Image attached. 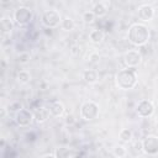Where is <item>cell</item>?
Wrapping results in <instances>:
<instances>
[{
    "label": "cell",
    "instance_id": "22",
    "mask_svg": "<svg viewBox=\"0 0 158 158\" xmlns=\"http://www.w3.org/2000/svg\"><path fill=\"white\" fill-rule=\"evenodd\" d=\"M95 19H96V16L94 15L93 11H85L83 14V21L85 23H93L95 21Z\"/></svg>",
    "mask_w": 158,
    "mask_h": 158
},
{
    "label": "cell",
    "instance_id": "7",
    "mask_svg": "<svg viewBox=\"0 0 158 158\" xmlns=\"http://www.w3.org/2000/svg\"><path fill=\"white\" fill-rule=\"evenodd\" d=\"M35 121L33 112L27 110V109H21L15 114V122L20 127H27Z\"/></svg>",
    "mask_w": 158,
    "mask_h": 158
},
{
    "label": "cell",
    "instance_id": "26",
    "mask_svg": "<svg viewBox=\"0 0 158 158\" xmlns=\"http://www.w3.org/2000/svg\"><path fill=\"white\" fill-rule=\"evenodd\" d=\"M64 121H65L67 125H73V123L75 122V118H74V116H73L72 114H69V115L65 116V120H64Z\"/></svg>",
    "mask_w": 158,
    "mask_h": 158
},
{
    "label": "cell",
    "instance_id": "25",
    "mask_svg": "<svg viewBox=\"0 0 158 158\" xmlns=\"http://www.w3.org/2000/svg\"><path fill=\"white\" fill-rule=\"evenodd\" d=\"M89 60H90L91 63H99V60H100V54H99L98 52H93V53L89 56Z\"/></svg>",
    "mask_w": 158,
    "mask_h": 158
},
{
    "label": "cell",
    "instance_id": "20",
    "mask_svg": "<svg viewBox=\"0 0 158 158\" xmlns=\"http://www.w3.org/2000/svg\"><path fill=\"white\" fill-rule=\"evenodd\" d=\"M16 79L20 81V83H28L30 81V79H31V75H30V73L28 72H26V70H20L19 73H17V75H16Z\"/></svg>",
    "mask_w": 158,
    "mask_h": 158
},
{
    "label": "cell",
    "instance_id": "9",
    "mask_svg": "<svg viewBox=\"0 0 158 158\" xmlns=\"http://www.w3.org/2000/svg\"><path fill=\"white\" fill-rule=\"evenodd\" d=\"M141 59H142V56L138 51H135V49H131V51H127L123 56V60H125V64L128 67V68H133L136 65H138L141 63Z\"/></svg>",
    "mask_w": 158,
    "mask_h": 158
},
{
    "label": "cell",
    "instance_id": "10",
    "mask_svg": "<svg viewBox=\"0 0 158 158\" xmlns=\"http://www.w3.org/2000/svg\"><path fill=\"white\" fill-rule=\"evenodd\" d=\"M154 16V9L146 4V5H141L138 7V17L142 20V21H151Z\"/></svg>",
    "mask_w": 158,
    "mask_h": 158
},
{
    "label": "cell",
    "instance_id": "14",
    "mask_svg": "<svg viewBox=\"0 0 158 158\" xmlns=\"http://www.w3.org/2000/svg\"><path fill=\"white\" fill-rule=\"evenodd\" d=\"M0 27H1V32L4 35L5 33H11V31L14 30V22H12V20L10 17L4 16L0 20Z\"/></svg>",
    "mask_w": 158,
    "mask_h": 158
},
{
    "label": "cell",
    "instance_id": "5",
    "mask_svg": "<svg viewBox=\"0 0 158 158\" xmlns=\"http://www.w3.org/2000/svg\"><path fill=\"white\" fill-rule=\"evenodd\" d=\"M99 115V105L94 101H86L80 107V116L85 121H91Z\"/></svg>",
    "mask_w": 158,
    "mask_h": 158
},
{
    "label": "cell",
    "instance_id": "17",
    "mask_svg": "<svg viewBox=\"0 0 158 158\" xmlns=\"http://www.w3.org/2000/svg\"><path fill=\"white\" fill-rule=\"evenodd\" d=\"M83 79H84L86 83L93 84V83H95V81L98 80V73H96L95 70H93V69H86V70L83 73Z\"/></svg>",
    "mask_w": 158,
    "mask_h": 158
},
{
    "label": "cell",
    "instance_id": "12",
    "mask_svg": "<svg viewBox=\"0 0 158 158\" xmlns=\"http://www.w3.org/2000/svg\"><path fill=\"white\" fill-rule=\"evenodd\" d=\"M64 105L62 104V102H59V101H53L51 105H49V109H48V111H49V114L53 116V117H59V116H62L63 114H64Z\"/></svg>",
    "mask_w": 158,
    "mask_h": 158
},
{
    "label": "cell",
    "instance_id": "1",
    "mask_svg": "<svg viewBox=\"0 0 158 158\" xmlns=\"http://www.w3.org/2000/svg\"><path fill=\"white\" fill-rule=\"evenodd\" d=\"M149 36V28L143 23H133L128 28V41L137 47L144 46L148 42Z\"/></svg>",
    "mask_w": 158,
    "mask_h": 158
},
{
    "label": "cell",
    "instance_id": "2",
    "mask_svg": "<svg viewBox=\"0 0 158 158\" xmlns=\"http://www.w3.org/2000/svg\"><path fill=\"white\" fill-rule=\"evenodd\" d=\"M115 83L118 89L130 90L133 89L137 84V74L133 68H127L120 70L115 77Z\"/></svg>",
    "mask_w": 158,
    "mask_h": 158
},
{
    "label": "cell",
    "instance_id": "27",
    "mask_svg": "<svg viewBox=\"0 0 158 158\" xmlns=\"http://www.w3.org/2000/svg\"><path fill=\"white\" fill-rule=\"evenodd\" d=\"M41 158H56V156H54V154H51V153H49V154H44V156H42Z\"/></svg>",
    "mask_w": 158,
    "mask_h": 158
},
{
    "label": "cell",
    "instance_id": "24",
    "mask_svg": "<svg viewBox=\"0 0 158 158\" xmlns=\"http://www.w3.org/2000/svg\"><path fill=\"white\" fill-rule=\"evenodd\" d=\"M21 109H23L22 105H21V102H12V104L9 105V111H15V112H17V111H20Z\"/></svg>",
    "mask_w": 158,
    "mask_h": 158
},
{
    "label": "cell",
    "instance_id": "30",
    "mask_svg": "<svg viewBox=\"0 0 158 158\" xmlns=\"http://www.w3.org/2000/svg\"><path fill=\"white\" fill-rule=\"evenodd\" d=\"M72 158H84V157L83 156H73Z\"/></svg>",
    "mask_w": 158,
    "mask_h": 158
},
{
    "label": "cell",
    "instance_id": "3",
    "mask_svg": "<svg viewBox=\"0 0 158 158\" xmlns=\"http://www.w3.org/2000/svg\"><path fill=\"white\" fill-rule=\"evenodd\" d=\"M62 16L57 10H46L41 16V22L47 28H54L62 23Z\"/></svg>",
    "mask_w": 158,
    "mask_h": 158
},
{
    "label": "cell",
    "instance_id": "19",
    "mask_svg": "<svg viewBox=\"0 0 158 158\" xmlns=\"http://www.w3.org/2000/svg\"><path fill=\"white\" fill-rule=\"evenodd\" d=\"M118 136H120V139H121V141L128 142V141H131L133 133H132V131H131L130 128H123V130L120 131V135H118Z\"/></svg>",
    "mask_w": 158,
    "mask_h": 158
},
{
    "label": "cell",
    "instance_id": "4",
    "mask_svg": "<svg viewBox=\"0 0 158 158\" xmlns=\"http://www.w3.org/2000/svg\"><path fill=\"white\" fill-rule=\"evenodd\" d=\"M33 17L32 10H30L26 6H20L14 11V21L19 26H26L31 22Z\"/></svg>",
    "mask_w": 158,
    "mask_h": 158
},
{
    "label": "cell",
    "instance_id": "18",
    "mask_svg": "<svg viewBox=\"0 0 158 158\" xmlns=\"http://www.w3.org/2000/svg\"><path fill=\"white\" fill-rule=\"evenodd\" d=\"M60 27H62L64 31H72V30H74V27H75V22H74V20L70 19V17H64V19L62 20Z\"/></svg>",
    "mask_w": 158,
    "mask_h": 158
},
{
    "label": "cell",
    "instance_id": "15",
    "mask_svg": "<svg viewBox=\"0 0 158 158\" xmlns=\"http://www.w3.org/2000/svg\"><path fill=\"white\" fill-rule=\"evenodd\" d=\"M54 156L56 158H72V151L70 148L65 147V146H59L56 148L54 151Z\"/></svg>",
    "mask_w": 158,
    "mask_h": 158
},
{
    "label": "cell",
    "instance_id": "11",
    "mask_svg": "<svg viewBox=\"0 0 158 158\" xmlns=\"http://www.w3.org/2000/svg\"><path fill=\"white\" fill-rule=\"evenodd\" d=\"M107 5L110 6V4H109V2L99 1V2H96V4L94 5V7H93V10H91V11L94 12V15H95L96 17H102V16H105V15L107 14V10H109Z\"/></svg>",
    "mask_w": 158,
    "mask_h": 158
},
{
    "label": "cell",
    "instance_id": "6",
    "mask_svg": "<svg viewBox=\"0 0 158 158\" xmlns=\"http://www.w3.org/2000/svg\"><path fill=\"white\" fill-rule=\"evenodd\" d=\"M142 143V151L146 154L153 156L158 153V137L154 135H148L143 138Z\"/></svg>",
    "mask_w": 158,
    "mask_h": 158
},
{
    "label": "cell",
    "instance_id": "21",
    "mask_svg": "<svg viewBox=\"0 0 158 158\" xmlns=\"http://www.w3.org/2000/svg\"><path fill=\"white\" fill-rule=\"evenodd\" d=\"M127 151L123 146H115L114 149H112V154L116 157V158H123L126 156Z\"/></svg>",
    "mask_w": 158,
    "mask_h": 158
},
{
    "label": "cell",
    "instance_id": "23",
    "mask_svg": "<svg viewBox=\"0 0 158 158\" xmlns=\"http://www.w3.org/2000/svg\"><path fill=\"white\" fill-rule=\"evenodd\" d=\"M30 54L27 53V52H21L20 54H19V57H17V60L21 63V64H26V63H28V60H30Z\"/></svg>",
    "mask_w": 158,
    "mask_h": 158
},
{
    "label": "cell",
    "instance_id": "28",
    "mask_svg": "<svg viewBox=\"0 0 158 158\" xmlns=\"http://www.w3.org/2000/svg\"><path fill=\"white\" fill-rule=\"evenodd\" d=\"M5 115H6V109H5V107H2V109H1V118H4V117H5Z\"/></svg>",
    "mask_w": 158,
    "mask_h": 158
},
{
    "label": "cell",
    "instance_id": "29",
    "mask_svg": "<svg viewBox=\"0 0 158 158\" xmlns=\"http://www.w3.org/2000/svg\"><path fill=\"white\" fill-rule=\"evenodd\" d=\"M4 146H5V139L2 138V139H1V147H4Z\"/></svg>",
    "mask_w": 158,
    "mask_h": 158
},
{
    "label": "cell",
    "instance_id": "16",
    "mask_svg": "<svg viewBox=\"0 0 158 158\" xmlns=\"http://www.w3.org/2000/svg\"><path fill=\"white\" fill-rule=\"evenodd\" d=\"M90 41L93 42V43H95V44H99V43H101L102 41H104V38H105V33L101 31V30H94V31H91L90 32Z\"/></svg>",
    "mask_w": 158,
    "mask_h": 158
},
{
    "label": "cell",
    "instance_id": "13",
    "mask_svg": "<svg viewBox=\"0 0 158 158\" xmlns=\"http://www.w3.org/2000/svg\"><path fill=\"white\" fill-rule=\"evenodd\" d=\"M48 115H49V111H48V109H46V107H37L36 111L33 112L35 121L38 122V123L46 122L47 118H48Z\"/></svg>",
    "mask_w": 158,
    "mask_h": 158
},
{
    "label": "cell",
    "instance_id": "8",
    "mask_svg": "<svg viewBox=\"0 0 158 158\" xmlns=\"http://www.w3.org/2000/svg\"><path fill=\"white\" fill-rule=\"evenodd\" d=\"M136 112L141 117H149L154 112V105L151 100H141L136 106Z\"/></svg>",
    "mask_w": 158,
    "mask_h": 158
}]
</instances>
